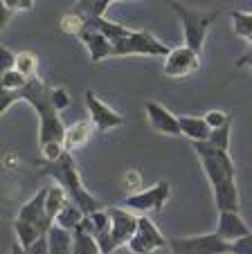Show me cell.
I'll use <instances>...</instances> for the list:
<instances>
[{
    "mask_svg": "<svg viewBox=\"0 0 252 254\" xmlns=\"http://www.w3.org/2000/svg\"><path fill=\"white\" fill-rule=\"evenodd\" d=\"M216 234L221 236L228 243L243 239V236H250L252 230L246 225V221L241 218L239 211H219V227H216Z\"/></svg>",
    "mask_w": 252,
    "mask_h": 254,
    "instance_id": "obj_15",
    "label": "cell"
},
{
    "mask_svg": "<svg viewBox=\"0 0 252 254\" xmlns=\"http://www.w3.org/2000/svg\"><path fill=\"white\" fill-rule=\"evenodd\" d=\"M106 209H108V214H110V232L104 239H99V245H101V250H104V254H110L113 250L126 245L135 236L138 223H140V214L126 209V207H117V205H110V207H106Z\"/></svg>",
    "mask_w": 252,
    "mask_h": 254,
    "instance_id": "obj_5",
    "label": "cell"
},
{
    "mask_svg": "<svg viewBox=\"0 0 252 254\" xmlns=\"http://www.w3.org/2000/svg\"><path fill=\"white\" fill-rule=\"evenodd\" d=\"M180 120V130L185 137H189L191 142H207L209 135H212V128L205 122V117H194V115H182L178 117Z\"/></svg>",
    "mask_w": 252,
    "mask_h": 254,
    "instance_id": "obj_18",
    "label": "cell"
},
{
    "mask_svg": "<svg viewBox=\"0 0 252 254\" xmlns=\"http://www.w3.org/2000/svg\"><path fill=\"white\" fill-rule=\"evenodd\" d=\"M232 120H234V115H232V113H228V111H209L207 115H205V122L209 124V128H212V130H214V128H223V126L232 124Z\"/></svg>",
    "mask_w": 252,
    "mask_h": 254,
    "instance_id": "obj_30",
    "label": "cell"
},
{
    "mask_svg": "<svg viewBox=\"0 0 252 254\" xmlns=\"http://www.w3.org/2000/svg\"><path fill=\"white\" fill-rule=\"evenodd\" d=\"M0 5L9 11H29L34 7V0H0Z\"/></svg>",
    "mask_w": 252,
    "mask_h": 254,
    "instance_id": "obj_33",
    "label": "cell"
},
{
    "mask_svg": "<svg viewBox=\"0 0 252 254\" xmlns=\"http://www.w3.org/2000/svg\"><path fill=\"white\" fill-rule=\"evenodd\" d=\"M0 67H2V72L14 70V67H16V54H11L5 45L0 48Z\"/></svg>",
    "mask_w": 252,
    "mask_h": 254,
    "instance_id": "obj_35",
    "label": "cell"
},
{
    "mask_svg": "<svg viewBox=\"0 0 252 254\" xmlns=\"http://www.w3.org/2000/svg\"><path fill=\"white\" fill-rule=\"evenodd\" d=\"M144 111H147L149 124H151L153 130L162 135H182L180 130V120H178L173 113H169L162 104L158 101H147L144 104Z\"/></svg>",
    "mask_w": 252,
    "mask_h": 254,
    "instance_id": "obj_13",
    "label": "cell"
},
{
    "mask_svg": "<svg viewBox=\"0 0 252 254\" xmlns=\"http://www.w3.org/2000/svg\"><path fill=\"white\" fill-rule=\"evenodd\" d=\"M14 232H16V239H18L16 243H20L25 250L32 248L41 236H48V234L41 232V227L38 225H34V223H25V221H16L14 223Z\"/></svg>",
    "mask_w": 252,
    "mask_h": 254,
    "instance_id": "obj_23",
    "label": "cell"
},
{
    "mask_svg": "<svg viewBox=\"0 0 252 254\" xmlns=\"http://www.w3.org/2000/svg\"><path fill=\"white\" fill-rule=\"evenodd\" d=\"M72 254H104L99 241L92 232H88L84 225H79L75 230V250Z\"/></svg>",
    "mask_w": 252,
    "mask_h": 254,
    "instance_id": "obj_21",
    "label": "cell"
},
{
    "mask_svg": "<svg viewBox=\"0 0 252 254\" xmlns=\"http://www.w3.org/2000/svg\"><path fill=\"white\" fill-rule=\"evenodd\" d=\"M198 155L200 164L205 169L209 185H212V193H214V202L219 211H239V187H237V171H234V162L230 158V151L216 149L209 142H194L191 144Z\"/></svg>",
    "mask_w": 252,
    "mask_h": 254,
    "instance_id": "obj_2",
    "label": "cell"
},
{
    "mask_svg": "<svg viewBox=\"0 0 252 254\" xmlns=\"http://www.w3.org/2000/svg\"><path fill=\"white\" fill-rule=\"evenodd\" d=\"M66 144L63 142H52V144H45L41 146V155H43V162H57L63 153H66Z\"/></svg>",
    "mask_w": 252,
    "mask_h": 254,
    "instance_id": "obj_31",
    "label": "cell"
},
{
    "mask_svg": "<svg viewBox=\"0 0 252 254\" xmlns=\"http://www.w3.org/2000/svg\"><path fill=\"white\" fill-rule=\"evenodd\" d=\"M50 99H52V106L57 108V111H66L68 106H70V95H68L63 88H52Z\"/></svg>",
    "mask_w": 252,
    "mask_h": 254,
    "instance_id": "obj_32",
    "label": "cell"
},
{
    "mask_svg": "<svg viewBox=\"0 0 252 254\" xmlns=\"http://www.w3.org/2000/svg\"><path fill=\"white\" fill-rule=\"evenodd\" d=\"M41 173L48 176V178H54V180H57V183L68 191L70 200L75 202V205L79 207L86 216L104 209L101 202L97 200V198L92 196L86 187H84V183H81V176H79V169H77L75 158H72V151H66L57 162H43Z\"/></svg>",
    "mask_w": 252,
    "mask_h": 254,
    "instance_id": "obj_3",
    "label": "cell"
},
{
    "mask_svg": "<svg viewBox=\"0 0 252 254\" xmlns=\"http://www.w3.org/2000/svg\"><path fill=\"white\" fill-rule=\"evenodd\" d=\"M86 27H88V18L81 9L72 11V14H66L61 18V29L66 34H72V36H81V32Z\"/></svg>",
    "mask_w": 252,
    "mask_h": 254,
    "instance_id": "obj_24",
    "label": "cell"
},
{
    "mask_svg": "<svg viewBox=\"0 0 252 254\" xmlns=\"http://www.w3.org/2000/svg\"><path fill=\"white\" fill-rule=\"evenodd\" d=\"M27 254H50V243H48V236H41L32 248H27Z\"/></svg>",
    "mask_w": 252,
    "mask_h": 254,
    "instance_id": "obj_38",
    "label": "cell"
},
{
    "mask_svg": "<svg viewBox=\"0 0 252 254\" xmlns=\"http://www.w3.org/2000/svg\"><path fill=\"white\" fill-rule=\"evenodd\" d=\"M92 221V227H95V236H97V241L99 239H104L106 234L110 232V214H108V209H99V211H95V214H90L88 216Z\"/></svg>",
    "mask_w": 252,
    "mask_h": 254,
    "instance_id": "obj_28",
    "label": "cell"
},
{
    "mask_svg": "<svg viewBox=\"0 0 252 254\" xmlns=\"http://www.w3.org/2000/svg\"><path fill=\"white\" fill-rule=\"evenodd\" d=\"M86 108L90 113V122L95 124L97 130H110L126 124V117L122 113L113 111L108 104H104L92 90H86Z\"/></svg>",
    "mask_w": 252,
    "mask_h": 254,
    "instance_id": "obj_11",
    "label": "cell"
},
{
    "mask_svg": "<svg viewBox=\"0 0 252 254\" xmlns=\"http://www.w3.org/2000/svg\"><path fill=\"white\" fill-rule=\"evenodd\" d=\"M171 196V187L169 183H156L153 187L142 189L138 193H129V198L124 200V207L135 214H149V211H162Z\"/></svg>",
    "mask_w": 252,
    "mask_h": 254,
    "instance_id": "obj_8",
    "label": "cell"
},
{
    "mask_svg": "<svg viewBox=\"0 0 252 254\" xmlns=\"http://www.w3.org/2000/svg\"><path fill=\"white\" fill-rule=\"evenodd\" d=\"M86 218V214L79 209V207L75 205V202H68L66 207L61 209V214L57 216V221H54V225H59V227H63V230H68V232H75L77 227L81 225V221Z\"/></svg>",
    "mask_w": 252,
    "mask_h": 254,
    "instance_id": "obj_22",
    "label": "cell"
},
{
    "mask_svg": "<svg viewBox=\"0 0 252 254\" xmlns=\"http://www.w3.org/2000/svg\"><path fill=\"white\" fill-rule=\"evenodd\" d=\"M140 185H142V178H140L138 171H131V173H126V176H124V187L129 189L131 193H138Z\"/></svg>",
    "mask_w": 252,
    "mask_h": 254,
    "instance_id": "obj_37",
    "label": "cell"
},
{
    "mask_svg": "<svg viewBox=\"0 0 252 254\" xmlns=\"http://www.w3.org/2000/svg\"><path fill=\"white\" fill-rule=\"evenodd\" d=\"M237 36L246 39L252 45V11H232L230 14Z\"/></svg>",
    "mask_w": 252,
    "mask_h": 254,
    "instance_id": "obj_25",
    "label": "cell"
},
{
    "mask_svg": "<svg viewBox=\"0 0 252 254\" xmlns=\"http://www.w3.org/2000/svg\"><path fill=\"white\" fill-rule=\"evenodd\" d=\"M27 81L29 79L25 77V74H20L18 70H7V72H2V79H0V86H2V90H20V88H25L27 86Z\"/></svg>",
    "mask_w": 252,
    "mask_h": 254,
    "instance_id": "obj_27",
    "label": "cell"
},
{
    "mask_svg": "<svg viewBox=\"0 0 252 254\" xmlns=\"http://www.w3.org/2000/svg\"><path fill=\"white\" fill-rule=\"evenodd\" d=\"M237 67H248V70L252 72V45L246 50V52H243V57H239Z\"/></svg>",
    "mask_w": 252,
    "mask_h": 254,
    "instance_id": "obj_39",
    "label": "cell"
},
{
    "mask_svg": "<svg viewBox=\"0 0 252 254\" xmlns=\"http://www.w3.org/2000/svg\"><path fill=\"white\" fill-rule=\"evenodd\" d=\"M200 67V54L194 52L187 45H180V48H171L169 57L165 59V74L171 79H182L194 74Z\"/></svg>",
    "mask_w": 252,
    "mask_h": 254,
    "instance_id": "obj_10",
    "label": "cell"
},
{
    "mask_svg": "<svg viewBox=\"0 0 252 254\" xmlns=\"http://www.w3.org/2000/svg\"><path fill=\"white\" fill-rule=\"evenodd\" d=\"M86 18H88V25H90V27H95L97 32L104 34V36H106V39H108L113 45H117L119 41H124L131 32H133L131 27H126V25H122V23H115V20H106L104 16H88V14H86Z\"/></svg>",
    "mask_w": 252,
    "mask_h": 254,
    "instance_id": "obj_16",
    "label": "cell"
},
{
    "mask_svg": "<svg viewBox=\"0 0 252 254\" xmlns=\"http://www.w3.org/2000/svg\"><path fill=\"white\" fill-rule=\"evenodd\" d=\"M16 70L20 72V74H25L27 79H34L38 77V59L34 52H18L16 54Z\"/></svg>",
    "mask_w": 252,
    "mask_h": 254,
    "instance_id": "obj_26",
    "label": "cell"
},
{
    "mask_svg": "<svg viewBox=\"0 0 252 254\" xmlns=\"http://www.w3.org/2000/svg\"><path fill=\"white\" fill-rule=\"evenodd\" d=\"M169 245V241L162 236V232L156 227V223L149 216L140 214V223H138V232L135 236L126 243L131 254H153L156 250H162Z\"/></svg>",
    "mask_w": 252,
    "mask_h": 254,
    "instance_id": "obj_9",
    "label": "cell"
},
{
    "mask_svg": "<svg viewBox=\"0 0 252 254\" xmlns=\"http://www.w3.org/2000/svg\"><path fill=\"white\" fill-rule=\"evenodd\" d=\"M113 2H117V0H95L90 7H88L84 14H88V16H104L106 14V9H108Z\"/></svg>",
    "mask_w": 252,
    "mask_h": 254,
    "instance_id": "obj_34",
    "label": "cell"
},
{
    "mask_svg": "<svg viewBox=\"0 0 252 254\" xmlns=\"http://www.w3.org/2000/svg\"><path fill=\"white\" fill-rule=\"evenodd\" d=\"M50 92L52 88L43 81V79H29L27 86L20 88V90H2V97H0V111L5 113L11 108V104L16 101H27L32 106L34 111H36L38 120H41V130H38V142L41 146L45 144H52V142H63L66 139V128L61 122V115L59 111L52 106V99H50Z\"/></svg>",
    "mask_w": 252,
    "mask_h": 254,
    "instance_id": "obj_1",
    "label": "cell"
},
{
    "mask_svg": "<svg viewBox=\"0 0 252 254\" xmlns=\"http://www.w3.org/2000/svg\"><path fill=\"white\" fill-rule=\"evenodd\" d=\"M171 9L173 14H178L182 29H185V45L200 54L205 48V39H207L209 27L221 16V11H198V9H191V7H185L182 2H176V0L171 2Z\"/></svg>",
    "mask_w": 252,
    "mask_h": 254,
    "instance_id": "obj_4",
    "label": "cell"
},
{
    "mask_svg": "<svg viewBox=\"0 0 252 254\" xmlns=\"http://www.w3.org/2000/svg\"><path fill=\"white\" fill-rule=\"evenodd\" d=\"M45 200H48V187H43L41 191H36L32 196V200H27L18 211V218L16 221H25V223H34V225L41 227L43 234H48L52 230L54 221H50L48 214H45Z\"/></svg>",
    "mask_w": 252,
    "mask_h": 254,
    "instance_id": "obj_12",
    "label": "cell"
},
{
    "mask_svg": "<svg viewBox=\"0 0 252 254\" xmlns=\"http://www.w3.org/2000/svg\"><path fill=\"white\" fill-rule=\"evenodd\" d=\"M70 202V196L68 191L61 187V185H50L48 187V200H45V214H48L50 221H57V216L61 214V209Z\"/></svg>",
    "mask_w": 252,
    "mask_h": 254,
    "instance_id": "obj_20",
    "label": "cell"
},
{
    "mask_svg": "<svg viewBox=\"0 0 252 254\" xmlns=\"http://www.w3.org/2000/svg\"><path fill=\"white\" fill-rule=\"evenodd\" d=\"M79 41L86 45L92 63H99V61H104V59H108V57H115V45L110 43L101 32H97L95 27H90V25L81 32Z\"/></svg>",
    "mask_w": 252,
    "mask_h": 254,
    "instance_id": "obj_14",
    "label": "cell"
},
{
    "mask_svg": "<svg viewBox=\"0 0 252 254\" xmlns=\"http://www.w3.org/2000/svg\"><path fill=\"white\" fill-rule=\"evenodd\" d=\"M50 254H72L75 250V232H68L59 225H52L48 232Z\"/></svg>",
    "mask_w": 252,
    "mask_h": 254,
    "instance_id": "obj_19",
    "label": "cell"
},
{
    "mask_svg": "<svg viewBox=\"0 0 252 254\" xmlns=\"http://www.w3.org/2000/svg\"><path fill=\"white\" fill-rule=\"evenodd\" d=\"M171 48H167L160 39H156L147 29H133L124 41L115 45V57H129V54H147V57H169Z\"/></svg>",
    "mask_w": 252,
    "mask_h": 254,
    "instance_id": "obj_7",
    "label": "cell"
},
{
    "mask_svg": "<svg viewBox=\"0 0 252 254\" xmlns=\"http://www.w3.org/2000/svg\"><path fill=\"white\" fill-rule=\"evenodd\" d=\"M232 254H252V234L232 243Z\"/></svg>",
    "mask_w": 252,
    "mask_h": 254,
    "instance_id": "obj_36",
    "label": "cell"
},
{
    "mask_svg": "<svg viewBox=\"0 0 252 254\" xmlns=\"http://www.w3.org/2000/svg\"><path fill=\"white\" fill-rule=\"evenodd\" d=\"M92 2H95V0H79V2H77V9H81V11H86L88 7L92 5Z\"/></svg>",
    "mask_w": 252,
    "mask_h": 254,
    "instance_id": "obj_40",
    "label": "cell"
},
{
    "mask_svg": "<svg viewBox=\"0 0 252 254\" xmlns=\"http://www.w3.org/2000/svg\"><path fill=\"white\" fill-rule=\"evenodd\" d=\"M171 254H232V243L223 241L216 232L203 236H178L169 239Z\"/></svg>",
    "mask_w": 252,
    "mask_h": 254,
    "instance_id": "obj_6",
    "label": "cell"
},
{
    "mask_svg": "<svg viewBox=\"0 0 252 254\" xmlns=\"http://www.w3.org/2000/svg\"><path fill=\"white\" fill-rule=\"evenodd\" d=\"M92 130H95V124H92L90 120H81V122H75L72 126H68L66 128V139H63L66 149L68 151L81 149L84 144H88Z\"/></svg>",
    "mask_w": 252,
    "mask_h": 254,
    "instance_id": "obj_17",
    "label": "cell"
},
{
    "mask_svg": "<svg viewBox=\"0 0 252 254\" xmlns=\"http://www.w3.org/2000/svg\"><path fill=\"white\" fill-rule=\"evenodd\" d=\"M230 135H232V124L223 126V128H214L207 142L212 144V146H216V149L230 151Z\"/></svg>",
    "mask_w": 252,
    "mask_h": 254,
    "instance_id": "obj_29",
    "label": "cell"
}]
</instances>
